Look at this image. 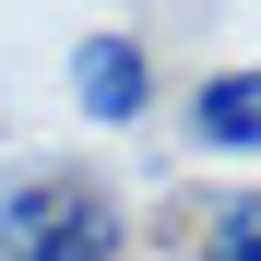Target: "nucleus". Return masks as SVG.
I'll use <instances>...</instances> for the list:
<instances>
[{"label": "nucleus", "instance_id": "obj_1", "mask_svg": "<svg viewBox=\"0 0 261 261\" xmlns=\"http://www.w3.org/2000/svg\"><path fill=\"white\" fill-rule=\"evenodd\" d=\"M0 261H119V202L83 166H24L0 190Z\"/></svg>", "mask_w": 261, "mask_h": 261}, {"label": "nucleus", "instance_id": "obj_2", "mask_svg": "<svg viewBox=\"0 0 261 261\" xmlns=\"http://www.w3.org/2000/svg\"><path fill=\"white\" fill-rule=\"evenodd\" d=\"M71 95H83V119L130 130V119L154 107V60H143V36H83V48H71Z\"/></svg>", "mask_w": 261, "mask_h": 261}, {"label": "nucleus", "instance_id": "obj_3", "mask_svg": "<svg viewBox=\"0 0 261 261\" xmlns=\"http://www.w3.org/2000/svg\"><path fill=\"white\" fill-rule=\"evenodd\" d=\"M190 130L214 154H261V71H214L202 95H190Z\"/></svg>", "mask_w": 261, "mask_h": 261}, {"label": "nucleus", "instance_id": "obj_4", "mask_svg": "<svg viewBox=\"0 0 261 261\" xmlns=\"http://www.w3.org/2000/svg\"><path fill=\"white\" fill-rule=\"evenodd\" d=\"M202 261H261V190H226V202H214Z\"/></svg>", "mask_w": 261, "mask_h": 261}]
</instances>
